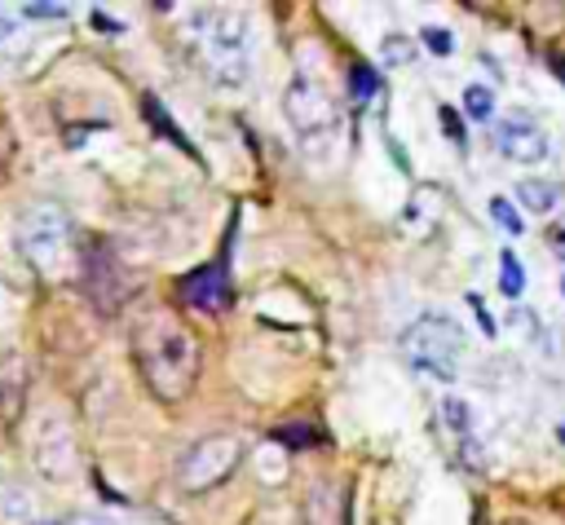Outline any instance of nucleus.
<instances>
[{"label": "nucleus", "mask_w": 565, "mask_h": 525, "mask_svg": "<svg viewBox=\"0 0 565 525\" xmlns=\"http://www.w3.org/2000/svg\"><path fill=\"white\" fill-rule=\"evenodd\" d=\"M132 362L159 401H181L199 384L203 344L194 340V331L177 313L150 309L132 322Z\"/></svg>", "instance_id": "1"}, {"label": "nucleus", "mask_w": 565, "mask_h": 525, "mask_svg": "<svg viewBox=\"0 0 565 525\" xmlns=\"http://www.w3.org/2000/svg\"><path fill=\"white\" fill-rule=\"evenodd\" d=\"M194 53L216 84H243L252 71V35L238 9H207L194 18Z\"/></svg>", "instance_id": "2"}, {"label": "nucleus", "mask_w": 565, "mask_h": 525, "mask_svg": "<svg viewBox=\"0 0 565 525\" xmlns=\"http://www.w3.org/2000/svg\"><path fill=\"white\" fill-rule=\"evenodd\" d=\"M18 251L22 260L40 274V278H66L75 265V234L62 207L53 203H35L22 221H18Z\"/></svg>", "instance_id": "3"}, {"label": "nucleus", "mask_w": 565, "mask_h": 525, "mask_svg": "<svg viewBox=\"0 0 565 525\" xmlns=\"http://www.w3.org/2000/svg\"><path fill=\"white\" fill-rule=\"evenodd\" d=\"M463 349H468V340H463L459 322L446 318V313H424V318H415V322L402 331V353H406V362H411L419 375L437 379V384H450V379L459 375Z\"/></svg>", "instance_id": "4"}, {"label": "nucleus", "mask_w": 565, "mask_h": 525, "mask_svg": "<svg viewBox=\"0 0 565 525\" xmlns=\"http://www.w3.org/2000/svg\"><path fill=\"white\" fill-rule=\"evenodd\" d=\"M243 459V441L230 437V432H212V437H199L181 459H177V485L185 494H203L212 485H221Z\"/></svg>", "instance_id": "5"}, {"label": "nucleus", "mask_w": 565, "mask_h": 525, "mask_svg": "<svg viewBox=\"0 0 565 525\" xmlns=\"http://www.w3.org/2000/svg\"><path fill=\"white\" fill-rule=\"evenodd\" d=\"M282 110H287V124H291L300 137H327V132H335V124H340V110H335L331 93H327L318 79H309V75H296V79L287 84Z\"/></svg>", "instance_id": "6"}, {"label": "nucleus", "mask_w": 565, "mask_h": 525, "mask_svg": "<svg viewBox=\"0 0 565 525\" xmlns=\"http://www.w3.org/2000/svg\"><path fill=\"white\" fill-rule=\"evenodd\" d=\"M494 150L512 163H539L547 154V128L530 115H503L494 124Z\"/></svg>", "instance_id": "7"}, {"label": "nucleus", "mask_w": 565, "mask_h": 525, "mask_svg": "<svg viewBox=\"0 0 565 525\" xmlns=\"http://www.w3.org/2000/svg\"><path fill=\"white\" fill-rule=\"evenodd\" d=\"M181 296H185V304L216 313V309H225V300H230V282H225L221 265H203V269L185 274V282H181Z\"/></svg>", "instance_id": "8"}, {"label": "nucleus", "mask_w": 565, "mask_h": 525, "mask_svg": "<svg viewBox=\"0 0 565 525\" xmlns=\"http://www.w3.org/2000/svg\"><path fill=\"white\" fill-rule=\"evenodd\" d=\"M516 203H521L525 212H534V216H552L556 203H561V190H556L552 181H521V185H516Z\"/></svg>", "instance_id": "9"}, {"label": "nucleus", "mask_w": 565, "mask_h": 525, "mask_svg": "<svg viewBox=\"0 0 565 525\" xmlns=\"http://www.w3.org/2000/svg\"><path fill=\"white\" fill-rule=\"evenodd\" d=\"M463 110H468L472 119H490V115H494V93H490L486 84H468V88H463Z\"/></svg>", "instance_id": "10"}, {"label": "nucleus", "mask_w": 565, "mask_h": 525, "mask_svg": "<svg viewBox=\"0 0 565 525\" xmlns=\"http://www.w3.org/2000/svg\"><path fill=\"white\" fill-rule=\"evenodd\" d=\"M499 287H503V296H521V287H525V269H521V260L512 256V251H503L499 256Z\"/></svg>", "instance_id": "11"}, {"label": "nucleus", "mask_w": 565, "mask_h": 525, "mask_svg": "<svg viewBox=\"0 0 565 525\" xmlns=\"http://www.w3.org/2000/svg\"><path fill=\"white\" fill-rule=\"evenodd\" d=\"M384 62L388 66H411L415 62V44H406L402 35H388L384 40Z\"/></svg>", "instance_id": "12"}, {"label": "nucleus", "mask_w": 565, "mask_h": 525, "mask_svg": "<svg viewBox=\"0 0 565 525\" xmlns=\"http://www.w3.org/2000/svg\"><path fill=\"white\" fill-rule=\"evenodd\" d=\"M490 216H494L508 234H521V216L512 212V203H508V199H490Z\"/></svg>", "instance_id": "13"}, {"label": "nucleus", "mask_w": 565, "mask_h": 525, "mask_svg": "<svg viewBox=\"0 0 565 525\" xmlns=\"http://www.w3.org/2000/svg\"><path fill=\"white\" fill-rule=\"evenodd\" d=\"M424 44H428L433 53H450V49H455L450 31H441V26H424Z\"/></svg>", "instance_id": "14"}, {"label": "nucleus", "mask_w": 565, "mask_h": 525, "mask_svg": "<svg viewBox=\"0 0 565 525\" xmlns=\"http://www.w3.org/2000/svg\"><path fill=\"white\" fill-rule=\"evenodd\" d=\"M547 247H552V256L565 260V221H552L547 225Z\"/></svg>", "instance_id": "15"}, {"label": "nucleus", "mask_w": 565, "mask_h": 525, "mask_svg": "<svg viewBox=\"0 0 565 525\" xmlns=\"http://www.w3.org/2000/svg\"><path fill=\"white\" fill-rule=\"evenodd\" d=\"M26 18H66V4H22Z\"/></svg>", "instance_id": "16"}, {"label": "nucleus", "mask_w": 565, "mask_h": 525, "mask_svg": "<svg viewBox=\"0 0 565 525\" xmlns=\"http://www.w3.org/2000/svg\"><path fill=\"white\" fill-rule=\"evenodd\" d=\"M9 35H13V18H9V13H0V44H4Z\"/></svg>", "instance_id": "17"}, {"label": "nucleus", "mask_w": 565, "mask_h": 525, "mask_svg": "<svg viewBox=\"0 0 565 525\" xmlns=\"http://www.w3.org/2000/svg\"><path fill=\"white\" fill-rule=\"evenodd\" d=\"M503 525H530V521H503Z\"/></svg>", "instance_id": "18"}, {"label": "nucleus", "mask_w": 565, "mask_h": 525, "mask_svg": "<svg viewBox=\"0 0 565 525\" xmlns=\"http://www.w3.org/2000/svg\"><path fill=\"white\" fill-rule=\"evenodd\" d=\"M561 291H565V282H561Z\"/></svg>", "instance_id": "19"}]
</instances>
